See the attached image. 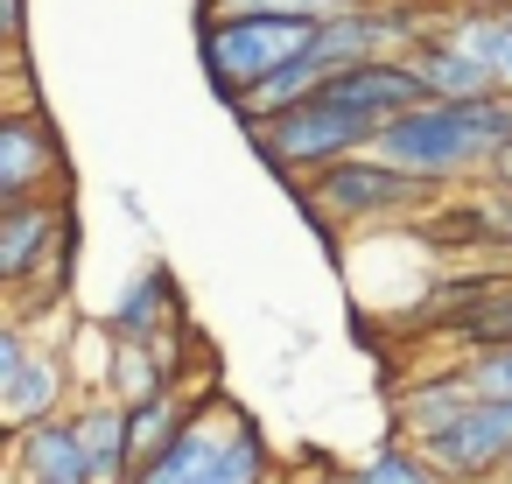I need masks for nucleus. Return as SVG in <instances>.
Returning <instances> with one entry per match:
<instances>
[{
    "instance_id": "1",
    "label": "nucleus",
    "mask_w": 512,
    "mask_h": 484,
    "mask_svg": "<svg viewBox=\"0 0 512 484\" xmlns=\"http://www.w3.org/2000/svg\"><path fill=\"white\" fill-rule=\"evenodd\" d=\"M505 148H512L505 99H428L400 113L372 155H386L400 176L428 183L435 197H456V190H484Z\"/></svg>"
},
{
    "instance_id": "2",
    "label": "nucleus",
    "mask_w": 512,
    "mask_h": 484,
    "mask_svg": "<svg viewBox=\"0 0 512 484\" xmlns=\"http://www.w3.org/2000/svg\"><path fill=\"white\" fill-rule=\"evenodd\" d=\"M134 484H281V456L246 400L211 393L204 414L190 421V435Z\"/></svg>"
},
{
    "instance_id": "3",
    "label": "nucleus",
    "mask_w": 512,
    "mask_h": 484,
    "mask_svg": "<svg viewBox=\"0 0 512 484\" xmlns=\"http://www.w3.org/2000/svg\"><path fill=\"white\" fill-rule=\"evenodd\" d=\"M288 197L302 204V218L316 225L323 246H337V232H351V225H407V218H428L442 204L428 183L400 176L386 155H351V162L295 183Z\"/></svg>"
},
{
    "instance_id": "4",
    "label": "nucleus",
    "mask_w": 512,
    "mask_h": 484,
    "mask_svg": "<svg viewBox=\"0 0 512 484\" xmlns=\"http://www.w3.org/2000/svg\"><path fill=\"white\" fill-rule=\"evenodd\" d=\"M323 22H197V64L204 85L225 99V113H239L246 99H260L288 64H302V50L316 43Z\"/></svg>"
},
{
    "instance_id": "5",
    "label": "nucleus",
    "mask_w": 512,
    "mask_h": 484,
    "mask_svg": "<svg viewBox=\"0 0 512 484\" xmlns=\"http://www.w3.org/2000/svg\"><path fill=\"white\" fill-rule=\"evenodd\" d=\"M379 134H386V127H372V120H358V113H337V106H323V99H309V106H295V113H281V120L246 127L253 155H260L288 190L309 183V176H323V169H337V162H351V155H372Z\"/></svg>"
},
{
    "instance_id": "6",
    "label": "nucleus",
    "mask_w": 512,
    "mask_h": 484,
    "mask_svg": "<svg viewBox=\"0 0 512 484\" xmlns=\"http://www.w3.org/2000/svg\"><path fill=\"white\" fill-rule=\"evenodd\" d=\"M71 386H78V379H71V358H64L57 344L43 351L29 323H8V330H0V414H8V435L71 414V407H64Z\"/></svg>"
},
{
    "instance_id": "7",
    "label": "nucleus",
    "mask_w": 512,
    "mask_h": 484,
    "mask_svg": "<svg viewBox=\"0 0 512 484\" xmlns=\"http://www.w3.org/2000/svg\"><path fill=\"white\" fill-rule=\"evenodd\" d=\"M449 484H491V477H512V400H470L463 414H449L435 435L414 442Z\"/></svg>"
},
{
    "instance_id": "8",
    "label": "nucleus",
    "mask_w": 512,
    "mask_h": 484,
    "mask_svg": "<svg viewBox=\"0 0 512 484\" xmlns=\"http://www.w3.org/2000/svg\"><path fill=\"white\" fill-rule=\"evenodd\" d=\"M71 197V148L43 106H15L0 120V204Z\"/></svg>"
},
{
    "instance_id": "9",
    "label": "nucleus",
    "mask_w": 512,
    "mask_h": 484,
    "mask_svg": "<svg viewBox=\"0 0 512 484\" xmlns=\"http://www.w3.org/2000/svg\"><path fill=\"white\" fill-rule=\"evenodd\" d=\"M197 323H190V309H183V281H176V267L169 260H148L120 295H113V309H106V337L113 344H183Z\"/></svg>"
},
{
    "instance_id": "10",
    "label": "nucleus",
    "mask_w": 512,
    "mask_h": 484,
    "mask_svg": "<svg viewBox=\"0 0 512 484\" xmlns=\"http://www.w3.org/2000/svg\"><path fill=\"white\" fill-rule=\"evenodd\" d=\"M78 232L71 197H36V204H0V288H29L36 267Z\"/></svg>"
},
{
    "instance_id": "11",
    "label": "nucleus",
    "mask_w": 512,
    "mask_h": 484,
    "mask_svg": "<svg viewBox=\"0 0 512 484\" xmlns=\"http://www.w3.org/2000/svg\"><path fill=\"white\" fill-rule=\"evenodd\" d=\"M316 99L337 106V113H358V120H372V127H393L400 113L428 106V85L414 78L407 57H379V64H351V71H337Z\"/></svg>"
},
{
    "instance_id": "12",
    "label": "nucleus",
    "mask_w": 512,
    "mask_h": 484,
    "mask_svg": "<svg viewBox=\"0 0 512 484\" xmlns=\"http://www.w3.org/2000/svg\"><path fill=\"white\" fill-rule=\"evenodd\" d=\"M15 484H92V463H85V435L71 414L57 421H36L15 435Z\"/></svg>"
},
{
    "instance_id": "13",
    "label": "nucleus",
    "mask_w": 512,
    "mask_h": 484,
    "mask_svg": "<svg viewBox=\"0 0 512 484\" xmlns=\"http://www.w3.org/2000/svg\"><path fill=\"white\" fill-rule=\"evenodd\" d=\"M407 64H414V78L428 85V99H498V78H491L456 36H442V15H435V36L407 50Z\"/></svg>"
},
{
    "instance_id": "14",
    "label": "nucleus",
    "mask_w": 512,
    "mask_h": 484,
    "mask_svg": "<svg viewBox=\"0 0 512 484\" xmlns=\"http://www.w3.org/2000/svg\"><path fill=\"white\" fill-rule=\"evenodd\" d=\"M78 435H85V463H92V484H134V456H127V407L113 393H85L71 407Z\"/></svg>"
},
{
    "instance_id": "15",
    "label": "nucleus",
    "mask_w": 512,
    "mask_h": 484,
    "mask_svg": "<svg viewBox=\"0 0 512 484\" xmlns=\"http://www.w3.org/2000/svg\"><path fill=\"white\" fill-rule=\"evenodd\" d=\"M470 400H477L470 379H463L456 365H442V372H428V379H414V386L393 393V435H400V442H421V435H435L449 414H463Z\"/></svg>"
},
{
    "instance_id": "16",
    "label": "nucleus",
    "mask_w": 512,
    "mask_h": 484,
    "mask_svg": "<svg viewBox=\"0 0 512 484\" xmlns=\"http://www.w3.org/2000/svg\"><path fill=\"white\" fill-rule=\"evenodd\" d=\"M442 36H456L491 78H498V99H512V22L505 15H477V8H442Z\"/></svg>"
},
{
    "instance_id": "17",
    "label": "nucleus",
    "mask_w": 512,
    "mask_h": 484,
    "mask_svg": "<svg viewBox=\"0 0 512 484\" xmlns=\"http://www.w3.org/2000/svg\"><path fill=\"white\" fill-rule=\"evenodd\" d=\"M351 484H449L414 442H400V435H386L365 463H351Z\"/></svg>"
},
{
    "instance_id": "18",
    "label": "nucleus",
    "mask_w": 512,
    "mask_h": 484,
    "mask_svg": "<svg viewBox=\"0 0 512 484\" xmlns=\"http://www.w3.org/2000/svg\"><path fill=\"white\" fill-rule=\"evenodd\" d=\"M456 372L470 379V393H484V400H512V344H498V351H470V358H456Z\"/></svg>"
},
{
    "instance_id": "19",
    "label": "nucleus",
    "mask_w": 512,
    "mask_h": 484,
    "mask_svg": "<svg viewBox=\"0 0 512 484\" xmlns=\"http://www.w3.org/2000/svg\"><path fill=\"white\" fill-rule=\"evenodd\" d=\"M0 43L8 57H29V0H0Z\"/></svg>"
},
{
    "instance_id": "20",
    "label": "nucleus",
    "mask_w": 512,
    "mask_h": 484,
    "mask_svg": "<svg viewBox=\"0 0 512 484\" xmlns=\"http://www.w3.org/2000/svg\"><path fill=\"white\" fill-rule=\"evenodd\" d=\"M281 484H351V470H344V463H330V456H302Z\"/></svg>"
},
{
    "instance_id": "21",
    "label": "nucleus",
    "mask_w": 512,
    "mask_h": 484,
    "mask_svg": "<svg viewBox=\"0 0 512 484\" xmlns=\"http://www.w3.org/2000/svg\"><path fill=\"white\" fill-rule=\"evenodd\" d=\"M456 8H477V15H505L512 0H456Z\"/></svg>"
},
{
    "instance_id": "22",
    "label": "nucleus",
    "mask_w": 512,
    "mask_h": 484,
    "mask_svg": "<svg viewBox=\"0 0 512 484\" xmlns=\"http://www.w3.org/2000/svg\"><path fill=\"white\" fill-rule=\"evenodd\" d=\"M491 183H498V190H512V148L498 155V169H491Z\"/></svg>"
},
{
    "instance_id": "23",
    "label": "nucleus",
    "mask_w": 512,
    "mask_h": 484,
    "mask_svg": "<svg viewBox=\"0 0 512 484\" xmlns=\"http://www.w3.org/2000/svg\"><path fill=\"white\" fill-rule=\"evenodd\" d=\"M505 134H512V99H505Z\"/></svg>"
},
{
    "instance_id": "24",
    "label": "nucleus",
    "mask_w": 512,
    "mask_h": 484,
    "mask_svg": "<svg viewBox=\"0 0 512 484\" xmlns=\"http://www.w3.org/2000/svg\"><path fill=\"white\" fill-rule=\"evenodd\" d=\"M491 484H512V477H491Z\"/></svg>"
}]
</instances>
